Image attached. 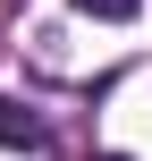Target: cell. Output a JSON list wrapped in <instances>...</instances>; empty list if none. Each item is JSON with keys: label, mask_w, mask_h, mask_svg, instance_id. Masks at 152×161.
Wrapping results in <instances>:
<instances>
[{"label": "cell", "mask_w": 152, "mask_h": 161, "mask_svg": "<svg viewBox=\"0 0 152 161\" xmlns=\"http://www.w3.org/2000/svg\"><path fill=\"white\" fill-rule=\"evenodd\" d=\"M0 144H8V153H42V119H34L25 102H0Z\"/></svg>", "instance_id": "1"}, {"label": "cell", "mask_w": 152, "mask_h": 161, "mask_svg": "<svg viewBox=\"0 0 152 161\" xmlns=\"http://www.w3.org/2000/svg\"><path fill=\"white\" fill-rule=\"evenodd\" d=\"M76 8H85V17H110V25H118V17H135V0H76Z\"/></svg>", "instance_id": "2"}, {"label": "cell", "mask_w": 152, "mask_h": 161, "mask_svg": "<svg viewBox=\"0 0 152 161\" xmlns=\"http://www.w3.org/2000/svg\"><path fill=\"white\" fill-rule=\"evenodd\" d=\"M102 161H127V153H102Z\"/></svg>", "instance_id": "3"}]
</instances>
